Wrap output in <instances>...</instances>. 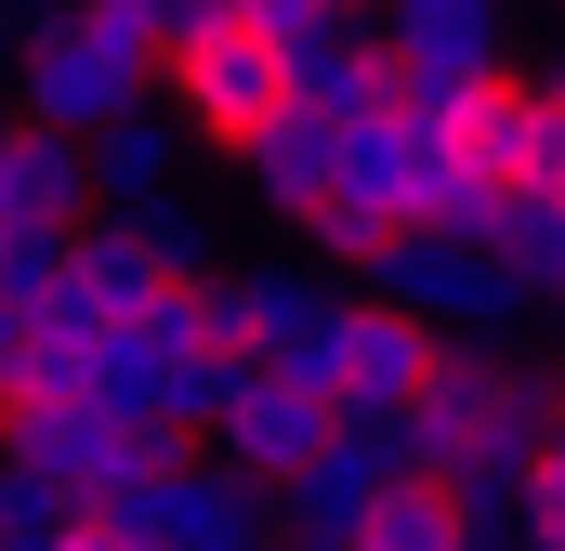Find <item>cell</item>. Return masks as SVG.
<instances>
[{
	"label": "cell",
	"instance_id": "22",
	"mask_svg": "<svg viewBox=\"0 0 565 551\" xmlns=\"http://www.w3.org/2000/svg\"><path fill=\"white\" fill-rule=\"evenodd\" d=\"M0 395H13V381H0Z\"/></svg>",
	"mask_w": 565,
	"mask_h": 551
},
{
	"label": "cell",
	"instance_id": "16",
	"mask_svg": "<svg viewBox=\"0 0 565 551\" xmlns=\"http://www.w3.org/2000/svg\"><path fill=\"white\" fill-rule=\"evenodd\" d=\"M342 13H355V0H237V26H264V40H316V26H342Z\"/></svg>",
	"mask_w": 565,
	"mask_h": 551
},
{
	"label": "cell",
	"instance_id": "14",
	"mask_svg": "<svg viewBox=\"0 0 565 551\" xmlns=\"http://www.w3.org/2000/svg\"><path fill=\"white\" fill-rule=\"evenodd\" d=\"M355 551H460V512H447V486H434V473H395V486L355 512Z\"/></svg>",
	"mask_w": 565,
	"mask_h": 551
},
{
	"label": "cell",
	"instance_id": "9",
	"mask_svg": "<svg viewBox=\"0 0 565 551\" xmlns=\"http://www.w3.org/2000/svg\"><path fill=\"white\" fill-rule=\"evenodd\" d=\"M329 119H316V106H277V119H250V132L224 144V158H237V197H250V210H264V224H289V237H302V224H316V197H329Z\"/></svg>",
	"mask_w": 565,
	"mask_h": 551
},
{
	"label": "cell",
	"instance_id": "6",
	"mask_svg": "<svg viewBox=\"0 0 565 551\" xmlns=\"http://www.w3.org/2000/svg\"><path fill=\"white\" fill-rule=\"evenodd\" d=\"M158 106L184 119V144H237L289 106V66L264 26H198V40H158Z\"/></svg>",
	"mask_w": 565,
	"mask_h": 551
},
{
	"label": "cell",
	"instance_id": "1",
	"mask_svg": "<svg viewBox=\"0 0 565 551\" xmlns=\"http://www.w3.org/2000/svg\"><path fill=\"white\" fill-rule=\"evenodd\" d=\"M369 302H408L434 342H526L540 328V289L500 263L487 237H434V224H395L382 250H369Z\"/></svg>",
	"mask_w": 565,
	"mask_h": 551
},
{
	"label": "cell",
	"instance_id": "2",
	"mask_svg": "<svg viewBox=\"0 0 565 551\" xmlns=\"http://www.w3.org/2000/svg\"><path fill=\"white\" fill-rule=\"evenodd\" d=\"M171 446H198V433H171V420H145V408H106V395H0V460L53 473L66 499L132 486V473H158Z\"/></svg>",
	"mask_w": 565,
	"mask_h": 551
},
{
	"label": "cell",
	"instance_id": "17",
	"mask_svg": "<svg viewBox=\"0 0 565 551\" xmlns=\"http://www.w3.org/2000/svg\"><path fill=\"white\" fill-rule=\"evenodd\" d=\"M526 539H565V473L553 460H526Z\"/></svg>",
	"mask_w": 565,
	"mask_h": 551
},
{
	"label": "cell",
	"instance_id": "15",
	"mask_svg": "<svg viewBox=\"0 0 565 551\" xmlns=\"http://www.w3.org/2000/svg\"><path fill=\"white\" fill-rule=\"evenodd\" d=\"M119 224L145 237V263H158V276H198V263H224V224H211V210H198L184 184H158V197H132Z\"/></svg>",
	"mask_w": 565,
	"mask_h": 551
},
{
	"label": "cell",
	"instance_id": "12",
	"mask_svg": "<svg viewBox=\"0 0 565 551\" xmlns=\"http://www.w3.org/2000/svg\"><path fill=\"white\" fill-rule=\"evenodd\" d=\"M0 197H13V224H79L93 197H79V144L66 132H40L26 106L0 119Z\"/></svg>",
	"mask_w": 565,
	"mask_h": 551
},
{
	"label": "cell",
	"instance_id": "20",
	"mask_svg": "<svg viewBox=\"0 0 565 551\" xmlns=\"http://www.w3.org/2000/svg\"><path fill=\"white\" fill-rule=\"evenodd\" d=\"M513 551H565V539H513Z\"/></svg>",
	"mask_w": 565,
	"mask_h": 551
},
{
	"label": "cell",
	"instance_id": "24",
	"mask_svg": "<svg viewBox=\"0 0 565 551\" xmlns=\"http://www.w3.org/2000/svg\"><path fill=\"white\" fill-rule=\"evenodd\" d=\"M264 551H277V539H264Z\"/></svg>",
	"mask_w": 565,
	"mask_h": 551
},
{
	"label": "cell",
	"instance_id": "10",
	"mask_svg": "<svg viewBox=\"0 0 565 551\" xmlns=\"http://www.w3.org/2000/svg\"><path fill=\"white\" fill-rule=\"evenodd\" d=\"M184 158H198L184 119L145 93V106H119V119L79 132V197H93V210H132V197H158V184H184Z\"/></svg>",
	"mask_w": 565,
	"mask_h": 551
},
{
	"label": "cell",
	"instance_id": "19",
	"mask_svg": "<svg viewBox=\"0 0 565 551\" xmlns=\"http://www.w3.org/2000/svg\"><path fill=\"white\" fill-rule=\"evenodd\" d=\"M526 79H540V93H565V40H553V53H540V66H526Z\"/></svg>",
	"mask_w": 565,
	"mask_h": 551
},
{
	"label": "cell",
	"instance_id": "21",
	"mask_svg": "<svg viewBox=\"0 0 565 551\" xmlns=\"http://www.w3.org/2000/svg\"><path fill=\"white\" fill-rule=\"evenodd\" d=\"M540 13H565V0H540Z\"/></svg>",
	"mask_w": 565,
	"mask_h": 551
},
{
	"label": "cell",
	"instance_id": "13",
	"mask_svg": "<svg viewBox=\"0 0 565 551\" xmlns=\"http://www.w3.org/2000/svg\"><path fill=\"white\" fill-rule=\"evenodd\" d=\"M487 250L553 302V289H565V197H553V184H513V197H500V224H487Z\"/></svg>",
	"mask_w": 565,
	"mask_h": 551
},
{
	"label": "cell",
	"instance_id": "23",
	"mask_svg": "<svg viewBox=\"0 0 565 551\" xmlns=\"http://www.w3.org/2000/svg\"><path fill=\"white\" fill-rule=\"evenodd\" d=\"M553 302H565V289H553Z\"/></svg>",
	"mask_w": 565,
	"mask_h": 551
},
{
	"label": "cell",
	"instance_id": "7",
	"mask_svg": "<svg viewBox=\"0 0 565 551\" xmlns=\"http://www.w3.org/2000/svg\"><path fill=\"white\" fill-rule=\"evenodd\" d=\"M237 302H250V355L329 395V328H342V302H355V289H342V263H316V250L237 263Z\"/></svg>",
	"mask_w": 565,
	"mask_h": 551
},
{
	"label": "cell",
	"instance_id": "4",
	"mask_svg": "<svg viewBox=\"0 0 565 551\" xmlns=\"http://www.w3.org/2000/svg\"><path fill=\"white\" fill-rule=\"evenodd\" d=\"M369 40L395 66V106L434 132L473 79L513 66V0H369Z\"/></svg>",
	"mask_w": 565,
	"mask_h": 551
},
{
	"label": "cell",
	"instance_id": "5",
	"mask_svg": "<svg viewBox=\"0 0 565 551\" xmlns=\"http://www.w3.org/2000/svg\"><path fill=\"white\" fill-rule=\"evenodd\" d=\"M93 512L132 551H264V486H250L237 460H211V446H171L158 473L106 486Z\"/></svg>",
	"mask_w": 565,
	"mask_h": 551
},
{
	"label": "cell",
	"instance_id": "11",
	"mask_svg": "<svg viewBox=\"0 0 565 551\" xmlns=\"http://www.w3.org/2000/svg\"><path fill=\"white\" fill-rule=\"evenodd\" d=\"M277 66H289V106H316L329 132H342V119H369V106L395 93V66H382V40H369L355 13H342V26H316V40H289Z\"/></svg>",
	"mask_w": 565,
	"mask_h": 551
},
{
	"label": "cell",
	"instance_id": "18",
	"mask_svg": "<svg viewBox=\"0 0 565 551\" xmlns=\"http://www.w3.org/2000/svg\"><path fill=\"white\" fill-rule=\"evenodd\" d=\"M40 13H53V0H0V66H13V40H26Z\"/></svg>",
	"mask_w": 565,
	"mask_h": 551
},
{
	"label": "cell",
	"instance_id": "8",
	"mask_svg": "<svg viewBox=\"0 0 565 551\" xmlns=\"http://www.w3.org/2000/svg\"><path fill=\"white\" fill-rule=\"evenodd\" d=\"M434 355H447V342H434L408 302H369V289H355L342 328H329V408H342V420H395L434 381Z\"/></svg>",
	"mask_w": 565,
	"mask_h": 551
},
{
	"label": "cell",
	"instance_id": "3",
	"mask_svg": "<svg viewBox=\"0 0 565 551\" xmlns=\"http://www.w3.org/2000/svg\"><path fill=\"white\" fill-rule=\"evenodd\" d=\"M158 93V53L145 40H119V26H93V13H40L26 40H13V106L40 119V132H93V119H119V106H145Z\"/></svg>",
	"mask_w": 565,
	"mask_h": 551
}]
</instances>
